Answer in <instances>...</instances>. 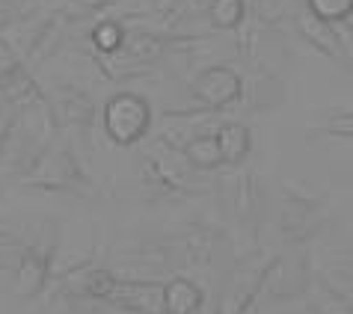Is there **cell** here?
<instances>
[{
  "mask_svg": "<svg viewBox=\"0 0 353 314\" xmlns=\"http://www.w3.org/2000/svg\"><path fill=\"white\" fill-rule=\"evenodd\" d=\"M83 6H90V9H95V6H104V3H110V0H81Z\"/></svg>",
  "mask_w": 353,
  "mask_h": 314,
  "instance_id": "obj_19",
  "label": "cell"
},
{
  "mask_svg": "<svg viewBox=\"0 0 353 314\" xmlns=\"http://www.w3.org/2000/svg\"><path fill=\"white\" fill-rule=\"evenodd\" d=\"M323 127H327L330 134H336V136H350V127H353V125H350V113H345V116H336V119L327 122Z\"/></svg>",
  "mask_w": 353,
  "mask_h": 314,
  "instance_id": "obj_17",
  "label": "cell"
},
{
  "mask_svg": "<svg viewBox=\"0 0 353 314\" xmlns=\"http://www.w3.org/2000/svg\"><path fill=\"white\" fill-rule=\"evenodd\" d=\"M81 181H83L81 166H77V160L65 149L42 154L24 178L27 187H39V190H72Z\"/></svg>",
  "mask_w": 353,
  "mask_h": 314,
  "instance_id": "obj_2",
  "label": "cell"
},
{
  "mask_svg": "<svg viewBox=\"0 0 353 314\" xmlns=\"http://www.w3.org/2000/svg\"><path fill=\"white\" fill-rule=\"evenodd\" d=\"M202 306V291L190 279H172L163 284V314H193Z\"/></svg>",
  "mask_w": 353,
  "mask_h": 314,
  "instance_id": "obj_7",
  "label": "cell"
},
{
  "mask_svg": "<svg viewBox=\"0 0 353 314\" xmlns=\"http://www.w3.org/2000/svg\"><path fill=\"white\" fill-rule=\"evenodd\" d=\"M217 145L223 154V163H243L252 149V134L243 125H220L217 127Z\"/></svg>",
  "mask_w": 353,
  "mask_h": 314,
  "instance_id": "obj_9",
  "label": "cell"
},
{
  "mask_svg": "<svg viewBox=\"0 0 353 314\" xmlns=\"http://www.w3.org/2000/svg\"><path fill=\"white\" fill-rule=\"evenodd\" d=\"M9 131H12V122H9L6 113H0V151H3V145L9 140Z\"/></svg>",
  "mask_w": 353,
  "mask_h": 314,
  "instance_id": "obj_18",
  "label": "cell"
},
{
  "mask_svg": "<svg viewBox=\"0 0 353 314\" xmlns=\"http://www.w3.org/2000/svg\"><path fill=\"white\" fill-rule=\"evenodd\" d=\"M243 83L238 72L229 65H211L196 77V98L208 107V110H225L241 98Z\"/></svg>",
  "mask_w": 353,
  "mask_h": 314,
  "instance_id": "obj_3",
  "label": "cell"
},
{
  "mask_svg": "<svg viewBox=\"0 0 353 314\" xmlns=\"http://www.w3.org/2000/svg\"><path fill=\"white\" fill-rule=\"evenodd\" d=\"M306 3L312 15H318L321 21H330V24L350 21V12H353V0H306Z\"/></svg>",
  "mask_w": 353,
  "mask_h": 314,
  "instance_id": "obj_14",
  "label": "cell"
},
{
  "mask_svg": "<svg viewBox=\"0 0 353 314\" xmlns=\"http://www.w3.org/2000/svg\"><path fill=\"white\" fill-rule=\"evenodd\" d=\"M116 276L110 270H98V267H90L83 273H77L72 288L77 293H83V297H92V300H107V293H110Z\"/></svg>",
  "mask_w": 353,
  "mask_h": 314,
  "instance_id": "obj_11",
  "label": "cell"
},
{
  "mask_svg": "<svg viewBox=\"0 0 353 314\" xmlns=\"http://www.w3.org/2000/svg\"><path fill=\"white\" fill-rule=\"evenodd\" d=\"M297 27H300V33L309 39L312 45L318 48L321 54H327V56H336L341 54V45H339V36H336V30H332V24L330 21H321L318 15H312V12H303L300 18H297Z\"/></svg>",
  "mask_w": 353,
  "mask_h": 314,
  "instance_id": "obj_8",
  "label": "cell"
},
{
  "mask_svg": "<svg viewBox=\"0 0 353 314\" xmlns=\"http://www.w3.org/2000/svg\"><path fill=\"white\" fill-rule=\"evenodd\" d=\"M214 27H220V30H234L243 15H247V6H243V0H211V9H208Z\"/></svg>",
  "mask_w": 353,
  "mask_h": 314,
  "instance_id": "obj_13",
  "label": "cell"
},
{
  "mask_svg": "<svg viewBox=\"0 0 353 314\" xmlns=\"http://www.w3.org/2000/svg\"><path fill=\"white\" fill-rule=\"evenodd\" d=\"M60 116L65 122H72V125H90L92 122V116H95V107H92V101L86 95H81V92H74V90H63L60 92Z\"/></svg>",
  "mask_w": 353,
  "mask_h": 314,
  "instance_id": "obj_12",
  "label": "cell"
},
{
  "mask_svg": "<svg viewBox=\"0 0 353 314\" xmlns=\"http://www.w3.org/2000/svg\"><path fill=\"white\" fill-rule=\"evenodd\" d=\"M125 36H128V33L122 30V24L104 21V24H98L95 30H92V42H95V48L101 54H116V51H122Z\"/></svg>",
  "mask_w": 353,
  "mask_h": 314,
  "instance_id": "obj_15",
  "label": "cell"
},
{
  "mask_svg": "<svg viewBox=\"0 0 353 314\" xmlns=\"http://www.w3.org/2000/svg\"><path fill=\"white\" fill-rule=\"evenodd\" d=\"M0 95L12 107H33L42 101L36 81L21 63H9L6 68H0Z\"/></svg>",
  "mask_w": 353,
  "mask_h": 314,
  "instance_id": "obj_5",
  "label": "cell"
},
{
  "mask_svg": "<svg viewBox=\"0 0 353 314\" xmlns=\"http://www.w3.org/2000/svg\"><path fill=\"white\" fill-rule=\"evenodd\" d=\"M184 157L188 163L196 166V169H217L223 163L220 145H217V134H199L184 145Z\"/></svg>",
  "mask_w": 353,
  "mask_h": 314,
  "instance_id": "obj_10",
  "label": "cell"
},
{
  "mask_svg": "<svg viewBox=\"0 0 353 314\" xmlns=\"http://www.w3.org/2000/svg\"><path fill=\"white\" fill-rule=\"evenodd\" d=\"M285 12V0H259V15L264 21H276Z\"/></svg>",
  "mask_w": 353,
  "mask_h": 314,
  "instance_id": "obj_16",
  "label": "cell"
},
{
  "mask_svg": "<svg viewBox=\"0 0 353 314\" xmlns=\"http://www.w3.org/2000/svg\"><path fill=\"white\" fill-rule=\"evenodd\" d=\"M107 300L140 314H163V288L149 282H113Z\"/></svg>",
  "mask_w": 353,
  "mask_h": 314,
  "instance_id": "obj_4",
  "label": "cell"
},
{
  "mask_svg": "<svg viewBox=\"0 0 353 314\" xmlns=\"http://www.w3.org/2000/svg\"><path fill=\"white\" fill-rule=\"evenodd\" d=\"M152 127V104L143 95L119 92L104 104V134L116 145L140 143Z\"/></svg>",
  "mask_w": 353,
  "mask_h": 314,
  "instance_id": "obj_1",
  "label": "cell"
},
{
  "mask_svg": "<svg viewBox=\"0 0 353 314\" xmlns=\"http://www.w3.org/2000/svg\"><path fill=\"white\" fill-rule=\"evenodd\" d=\"M48 282V261L45 255L39 252H27L21 264H18V273H15V293L24 300L39 297Z\"/></svg>",
  "mask_w": 353,
  "mask_h": 314,
  "instance_id": "obj_6",
  "label": "cell"
}]
</instances>
